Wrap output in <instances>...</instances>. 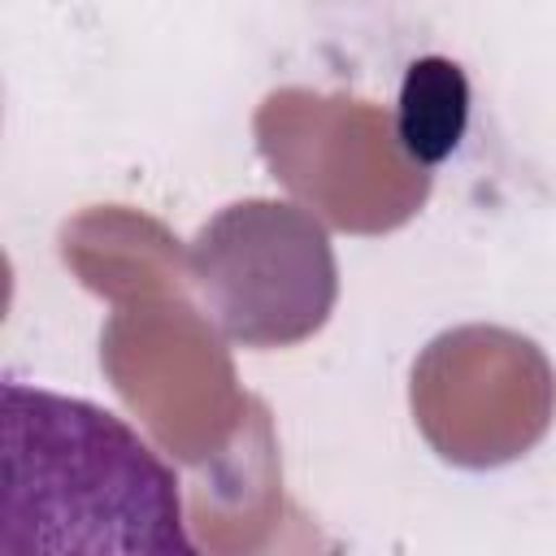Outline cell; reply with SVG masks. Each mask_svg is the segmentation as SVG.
Masks as SVG:
<instances>
[{
    "label": "cell",
    "instance_id": "1",
    "mask_svg": "<svg viewBox=\"0 0 556 556\" xmlns=\"http://www.w3.org/2000/svg\"><path fill=\"white\" fill-rule=\"evenodd\" d=\"M4 552H191L178 473L117 413L4 382Z\"/></svg>",
    "mask_w": 556,
    "mask_h": 556
},
{
    "label": "cell",
    "instance_id": "2",
    "mask_svg": "<svg viewBox=\"0 0 556 556\" xmlns=\"http://www.w3.org/2000/svg\"><path fill=\"white\" fill-rule=\"evenodd\" d=\"M469 78L452 56H417L408 61L395 96V139L408 161L443 165L469 126Z\"/></svg>",
    "mask_w": 556,
    "mask_h": 556
}]
</instances>
